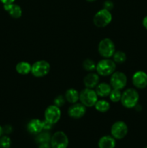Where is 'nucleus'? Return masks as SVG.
<instances>
[{"label": "nucleus", "instance_id": "nucleus-1", "mask_svg": "<svg viewBox=\"0 0 147 148\" xmlns=\"http://www.w3.org/2000/svg\"><path fill=\"white\" fill-rule=\"evenodd\" d=\"M139 101V94L136 90L133 88H128L122 93L120 102L125 108H134L138 104Z\"/></svg>", "mask_w": 147, "mask_h": 148}, {"label": "nucleus", "instance_id": "nucleus-2", "mask_svg": "<svg viewBox=\"0 0 147 148\" xmlns=\"http://www.w3.org/2000/svg\"><path fill=\"white\" fill-rule=\"evenodd\" d=\"M116 64L113 60L104 58L99 61L96 66L97 72L101 76H108L111 75L115 70Z\"/></svg>", "mask_w": 147, "mask_h": 148}, {"label": "nucleus", "instance_id": "nucleus-3", "mask_svg": "<svg viewBox=\"0 0 147 148\" xmlns=\"http://www.w3.org/2000/svg\"><path fill=\"white\" fill-rule=\"evenodd\" d=\"M97 97L98 95L95 90L86 88L79 93V101L81 103L86 107L95 106V103L98 101Z\"/></svg>", "mask_w": 147, "mask_h": 148}, {"label": "nucleus", "instance_id": "nucleus-4", "mask_svg": "<svg viewBox=\"0 0 147 148\" xmlns=\"http://www.w3.org/2000/svg\"><path fill=\"white\" fill-rule=\"evenodd\" d=\"M98 51L103 58L110 59L115 52V46L114 42L110 38H104L100 40L98 45Z\"/></svg>", "mask_w": 147, "mask_h": 148}, {"label": "nucleus", "instance_id": "nucleus-5", "mask_svg": "<svg viewBox=\"0 0 147 148\" xmlns=\"http://www.w3.org/2000/svg\"><path fill=\"white\" fill-rule=\"evenodd\" d=\"M112 19V17L110 11L104 8L99 10L95 14L93 22L96 27H105L111 23Z\"/></svg>", "mask_w": 147, "mask_h": 148}, {"label": "nucleus", "instance_id": "nucleus-6", "mask_svg": "<svg viewBox=\"0 0 147 148\" xmlns=\"http://www.w3.org/2000/svg\"><path fill=\"white\" fill-rule=\"evenodd\" d=\"M50 70V65L47 61H37L32 65L31 73L36 77H42L49 73Z\"/></svg>", "mask_w": 147, "mask_h": 148}, {"label": "nucleus", "instance_id": "nucleus-7", "mask_svg": "<svg viewBox=\"0 0 147 148\" xmlns=\"http://www.w3.org/2000/svg\"><path fill=\"white\" fill-rule=\"evenodd\" d=\"M50 143L51 148H67L69 138L63 132L58 131L51 136Z\"/></svg>", "mask_w": 147, "mask_h": 148}, {"label": "nucleus", "instance_id": "nucleus-8", "mask_svg": "<svg viewBox=\"0 0 147 148\" xmlns=\"http://www.w3.org/2000/svg\"><path fill=\"white\" fill-rule=\"evenodd\" d=\"M110 132L111 136L115 140H122L128 134V126L124 121H118L112 124Z\"/></svg>", "mask_w": 147, "mask_h": 148}, {"label": "nucleus", "instance_id": "nucleus-9", "mask_svg": "<svg viewBox=\"0 0 147 148\" xmlns=\"http://www.w3.org/2000/svg\"><path fill=\"white\" fill-rule=\"evenodd\" d=\"M127 84V77L122 72H114L111 75L110 85L112 89L122 90Z\"/></svg>", "mask_w": 147, "mask_h": 148}, {"label": "nucleus", "instance_id": "nucleus-10", "mask_svg": "<svg viewBox=\"0 0 147 148\" xmlns=\"http://www.w3.org/2000/svg\"><path fill=\"white\" fill-rule=\"evenodd\" d=\"M45 120L50 124H55L60 120L61 112L59 108L56 105H50L47 107L45 111Z\"/></svg>", "mask_w": 147, "mask_h": 148}, {"label": "nucleus", "instance_id": "nucleus-11", "mask_svg": "<svg viewBox=\"0 0 147 148\" xmlns=\"http://www.w3.org/2000/svg\"><path fill=\"white\" fill-rule=\"evenodd\" d=\"M132 82L135 88L144 89L147 87V74L144 71L135 72L132 77Z\"/></svg>", "mask_w": 147, "mask_h": 148}, {"label": "nucleus", "instance_id": "nucleus-12", "mask_svg": "<svg viewBox=\"0 0 147 148\" xmlns=\"http://www.w3.org/2000/svg\"><path fill=\"white\" fill-rule=\"evenodd\" d=\"M86 114V106L82 103H74L69 107L68 110V114L73 119H80L83 117Z\"/></svg>", "mask_w": 147, "mask_h": 148}, {"label": "nucleus", "instance_id": "nucleus-13", "mask_svg": "<svg viewBox=\"0 0 147 148\" xmlns=\"http://www.w3.org/2000/svg\"><path fill=\"white\" fill-rule=\"evenodd\" d=\"M27 131L32 134H39L43 130V122L38 119H33L28 122L27 125Z\"/></svg>", "mask_w": 147, "mask_h": 148}, {"label": "nucleus", "instance_id": "nucleus-14", "mask_svg": "<svg viewBox=\"0 0 147 148\" xmlns=\"http://www.w3.org/2000/svg\"><path fill=\"white\" fill-rule=\"evenodd\" d=\"M4 9L13 18L18 19L21 17L22 14V10L21 7L17 5V4H14V3L9 4H4Z\"/></svg>", "mask_w": 147, "mask_h": 148}, {"label": "nucleus", "instance_id": "nucleus-15", "mask_svg": "<svg viewBox=\"0 0 147 148\" xmlns=\"http://www.w3.org/2000/svg\"><path fill=\"white\" fill-rule=\"evenodd\" d=\"M99 75L95 73H89L85 76L84 79V84L85 87L87 88H96L97 85L99 84Z\"/></svg>", "mask_w": 147, "mask_h": 148}, {"label": "nucleus", "instance_id": "nucleus-16", "mask_svg": "<svg viewBox=\"0 0 147 148\" xmlns=\"http://www.w3.org/2000/svg\"><path fill=\"white\" fill-rule=\"evenodd\" d=\"M116 142L112 136L105 135L101 137L98 142L99 148H115Z\"/></svg>", "mask_w": 147, "mask_h": 148}, {"label": "nucleus", "instance_id": "nucleus-17", "mask_svg": "<svg viewBox=\"0 0 147 148\" xmlns=\"http://www.w3.org/2000/svg\"><path fill=\"white\" fill-rule=\"evenodd\" d=\"M112 89V87L110 84L106 83V82H102L97 85L95 92L99 97H108L109 96Z\"/></svg>", "mask_w": 147, "mask_h": 148}, {"label": "nucleus", "instance_id": "nucleus-18", "mask_svg": "<svg viewBox=\"0 0 147 148\" xmlns=\"http://www.w3.org/2000/svg\"><path fill=\"white\" fill-rule=\"evenodd\" d=\"M65 98H66V101H67L70 103H76L79 100V93L76 89L70 88L66 90L65 93Z\"/></svg>", "mask_w": 147, "mask_h": 148}, {"label": "nucleus", "instance_id": "nucleus-19", "mask_svg": "<svg viewBox=\"0 0 147 148\" xmlns=\"http://www.w3.org/2000/svg\"><path fill=\"white\" fill-rule=\"evenodd\" d=\"M32 65L27 62H20L16 65V71L22 75H26L31 72Z\"/></svg>", "mask_w": 147, "mask_h": 148}, {"label": "nucleus", "instance_id": "nucleus-20", "mask_svg": "<svg viewBox=\"0 0 147 148\" xmlns=\"http://www.w3.org/2000/svg\"><path fill=\"white\" fill-rule=\"evenodd\" d=\"M51 135L48 131H45L40 132L37 134L35 137V142L37 144H41L45 143H50Z\"/></svg>", "mask_w": 147, "mask_h": 148}, {"label": "nucleus", "instance_id": "nucleus-21", "mask_svg": "<svg viewBox=\"0 0 147 148\" xmlns=\"http://www.w3.org/2000/svg\"><path fill=\"white\" fill-rule=\"evenodd\" d=\"M95 109L98 111L99 112L105 113L107 112L110 108V105L109 103L105 100H99L97 101V103L95 105Z\"/></svg>", "mask_w": 147, "mask_h": 148}, {"label": "nucleus", "instance_id": "nucleus-22", "mask_svg": "<svg viewBox=\"0 0 147 148\" xmlns=\"http://www.w3.org/2000/svg\"><path fill=\"white\" fill-rule=\"evenodd\" d=\"M112 57L115 64H122L126 60V54L121 51H115Z\"/></svg>", "mask_w": 147, "mask_h": 148}, {"label": "nucleus", "instance_id": "nucleus-23", "mask_svg": "<svg viewBox=\"0 0 147 148\" xmlns=\"http://www.w3.org/2000/svg\"><path fill=\"white\" fill-rule=\"evenodd\" d=\"M83 68L85 70L88 72H92V71L96 69V63L94 62L92 59H86L83 62Z\"/></svg>", "mask_w": 147, "mask_h": 148}, {"label": "nucleus", "instance_id": "nucleus-24", "mask_svg": "<svg viewBox=\"0 0 147 148\" xmlns=\"http://www.w3.org/2000/svg\"><path fill=\"white\" fill-rule=\"evenodd\" d=\"M121 96H122V93H121L120 90L117 89H112L109 95L110 99L113 103H117L120 101Z\"/></svg>", "mask_w": 147, "mask_h": 148}, {"label": "nucleus", "instance_id": "nucleus-25", "mask_svg": "<svg viewBox=\"0 0 147 148\" xmlns=\"http://www.w3.org/2000/svg\"><path fill=\"white\" fill-rule=\"evenodd\" d=\"M11 147V139L7 135L0 137V148H10Z\"/></svg>", "mask_w": 147, "mask_h": 148}, {"label": "nucleus", "instance_id": "nucleus-26", "mask_svg": "<svg viewBox=\"0 0 147 148\" xmlns=\"http://www.w3.org/2000/svg\"><path fill=\"white\" fill-rule=\"evenodd\" d=\"M65 102H66V98L62 95H59L54 99V105L57 106L59 108L64 105Z\"/></svg>", "mask_w": 147, "mask_h": 148}, {"label": "nucleus", "instance_id": "nucleus-27", "mask_svg": "<svg viewBox=\"0 0 147 148\" xmlns=\"http://www.w3.org/2000/svg\"><path fill=\"white\" fill-rule=\"evenodd\" d=\"M43 130H45V131H48V130H51L53 124H50V122L46 121V120L43 121Z\"/></svg>", "mask_w": 147, "mask_h": 148}, {"label": "nucleus", "instance_id": "nucleus-28", "mask_svg": "<svg viewBox=\"0 0 147 148\" xmlns=\"http://www.w3.org/2000/svg\"><path fill=\"white\" fill-rule=\"evenodd\" d=\"M104 7H105V9L110 11V10H112V7H113V3L110 0H107L104 4Z\"/></svg>", "mask_w": 147, "mask_h": 148}, {"label": "nucleus", "instance_id": "nucleus-29", "mask_svg": "<svg viewBox=\"0 0 147 148\" xmlns=\"http://www.w3.org/2000/svg\"><path fill=\"white\" fill-rule=\"evenodd\" d=\"M12 128L10 125H6L3 128V132L6 133V134H10V133L12 132Z\"/></svg>", "mask_w": 147, "mask_h": 148}, {"label": "nucleus", "instance_id": "nucleus-30", "mask_svg": "<svg viewBox=\"0 0 147 148\" xmlns=\"http://www.w3.org/2000/svg\"><path fill=\"white\" fill-rule=\"evenodd\" d=\"M38 148H51V145L50 143H41V144H39Z\"/></svg>", "mask_w": 147, "mask_h": 148}, {"label": "nucleus", "instance_id": "nucleus-31", "mask_svg": "<svg viewBox=\"0 0 147 148\" xmlns=\"http://www.w3.org/2000/svg\"><path fill=\"white\" fill-rule=\"evenodd\" d=\"M15 0H0L3 4H12L14 2Z\"/></svg>", "mask_w": 147, "mask_h": 148}, {"label": "nucleus", "instance_id": "nucleus-32", "mask_svg": "<svg viewBox=\"0 0 147 148\" xmlns=\"http://www.w3.org/2000/svg\"><path fill=\"white\" fill-rule=\"evenodd\" d=\"M142 24H143V26H144V27L147 30V15L146 16V17L144 18V20H143Z\"/></svg>", "mask_w": 147, "mask_h": 148}, {"label": "nucleus", "instance_id": "nucleus-33", "mask_svg": "<svg viewBox=\"0 0 147 148\" xmlns=\"http://www.w3.org/2000/svg\"><path fill=\"white\" fill-rule=\"evenodd\" d=\"M3 133H4V132H3V128L1 127V126H0V137L2 136Z\"/></svg>", "mask_w": 147, "mask_h": 148}, {"label": "nucleus", "instance_id": "nucleus-34", "mask_svg": "<svg viewBox=\"0 0 147 148\" xmlns=\"http://www.w3.org/2000/svg\"><path fill=\"white\" fill-rule=\"evenodd\" d=\"M87 1H89V2H92V1H96V0H86Z\"/></svg>", "mask_w": 147, "mask_h": 148}, {"label": "nucleus", "instance_id": "nucleus-35", "mask_svg": "<svg viewBox=\"0 0 147 148\" xmlns=\"http://www.w3.org/2000/svg\"><path fill=\"white\" fill-rule=\"evenodd\" d=\"M144 148H147V146H146V147H144Z\"/></svg>", "mask_w": 147, "mask_h": 148}]
</instances>
